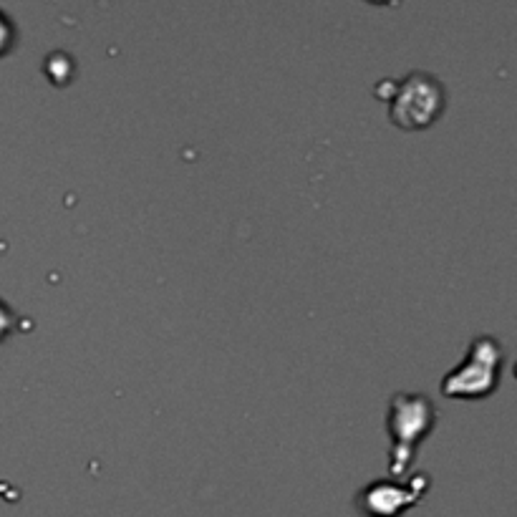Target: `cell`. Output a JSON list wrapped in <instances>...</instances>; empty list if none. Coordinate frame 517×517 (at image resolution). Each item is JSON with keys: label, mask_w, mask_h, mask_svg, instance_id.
<instances>
[{"label": "cell", "mask_w": 517, "mask_h": 517, "mask_svg": "<svg viewBox=\"0 0 517 517\" xmlns=\"http://www.w3.org/2000/svg\"><path fill=\"white\" fill-rule=\"evenodd\" d=\"M386 101L391 104V124L404 132H422L442 117L444 89L434 76L417 71L396 84L394 94L386 96Z\"/></svg>", "instance_id": "cell-3"}, {"label": "cell", "mask_w": 517, "mask_h": 517, "mask_svg": "<svg viewBox=\"0 0 517 517\" xmlns=\"http://www.w3.org/2000/svg\"><path fill=\"white\" fill-rule=\"evenodd\" d=\"M439 412L427 394H394L389 401V429L391 475L401 477L412 470V462L419 452V444L434 432Z\"/></svg>", "instance_id": "cell-1"}, {"label": "cell", "mask_w": 517, "mask_h": 517, "mask_svg": "<svg viewBox=\"0 0 517 517\" xmlns=\"http://www.w3.org/2000/svg\"><path fill=\"white\" fill-rule=\"evenodd\" d=\"M505 351L492 336H477L467 349V356L444 376L442 394L447 399L480 401L495 394L502 379Z\"/></svg>", "instance_id": "cell-2"}, {"label": "cell", "mask_w": 517, "mask_h": 517, "mask_svg": "<svg viewBox=\"0 0 517 517\" xmlns=\"http://www.w3.org/2000/svg\"><path fill=\"white\" fill-rule=\"evenodd\" d=\"M16 323H18L16 313H13L6 303L0 301V341H6V336L8 333H13Z\"/></svg>", "instance_id": "cell-5"}, {"label": "cell", "mask_w": 517, "mask_h": 517, "mask_svg": "<svg viewBox=\"0 0 517 517\" xmlns=\"http://www.w3.org/2000/svg\"><path fill=\"white\" fill-rule=\"evenodd\" d=\"M11 38H13L11 23L6 21V16H0V53H6L8 48H11Z\"/></svg>", "instance_id": "cell-6"}, {"label": "cell", "mask_w": 517, "mask_h": 517, "mask_svg": "<svg viewBox=\"0 0 517 517\" xmlns=\"http://www.w3.org/2000/svg\"><path fill=\"white\" fill-rule=\"evenodd\" d=\"M427 487V475H414L409 485H396L394 480L371 482L359 492L356 505L366 517H399L401 512L422 500Z\"/></svg>", "instance_id": "cell-4"}]
</instances>
